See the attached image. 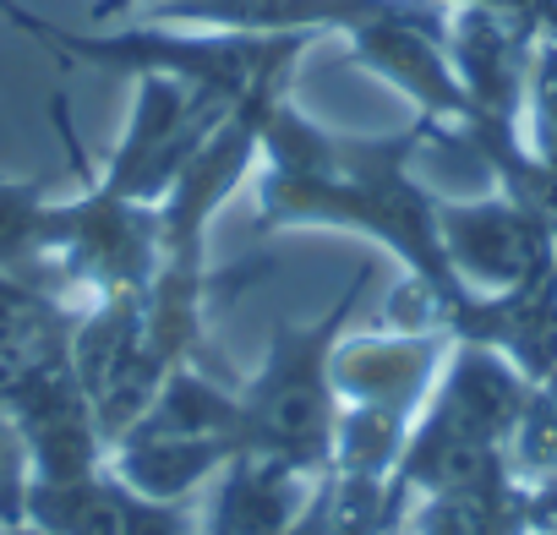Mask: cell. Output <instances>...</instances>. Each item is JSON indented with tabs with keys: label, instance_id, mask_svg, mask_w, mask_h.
I'll return each instance as SVG.
<instances>
[{
	"label": "cell",
	"instance_id": "obj_1",
	"mask_svg": "<svg viewBox=\"0 0 557 535\" xmlns=\"http://www.w3.org/2000/svg\"><path fill=\"white\" fill-rule=\"evenodd\" d=\"M432 121H416L399 137H345L329 132L278 99L262 121L257 142V224L285 229V224H334L361 229L377 246H388L437 328L454 323V312L475 296L443 251L437 229V197L410 175L421 137Z\"/></svg>",
	"mask_w": 557,
	"mask_h": 535
},
{
	"label": "cell",
	"instance_id": "obj_2",
	"mask_svg": "<svg viewBox=\"0 0 557 535\" xmlns=\"http://www.w3.org/2000/svg\"><path fill=\"white\" fill-rule=\"evenodd\" d=\"M12 28L39 39L45 50H61V61L77 66H104V72H137V77H175L224 110L235 104H273L285 99L290 72L301 66L312 34H213V28H186L175 34L170 23L148 28H61L34 17L17 0H0Z\"/></svg>",
	"mask_w": 557,
	"mask_h": 535
},
{
	"label": "cell",
	"instance_id": "obj_3",
	"mask_svg": "<svg viewBox=\"0 0 557 535\" xmlns=\"http://www.w3.org/2000/svg\"><path fill=\"white\" fill-rule=\"evenodd\" d=\"M367 290V268L318 323H278L262 372L235 388L240 399V453L278 459L312 481L334 470L339 394H334V345Z\"/></svg>",
	"mask_w": 557,
	"mask_h": 535
},
{
	"label": "cell",
	"instance_id": "obj_4",
	"mask_svg": "<svg viewBox=\"0 0 557 535\" xmlns=\"http://www.w3.org/2000/svg\"><path fill=\"white\" fill-rule=\"evenodd\" d=\"M437 229L454 274L475 296H497L541 274V224L530 208L513 202H454L437 197Z\"/></svg>",
	"mask_w": 557,
	"mask_h": 535
},
{
	"label": "cell",
	"instance_id": "obj_5",
	"mask_svg": "<svg viewBox=\"0 0 557 535\" xmlns=\"http://www.w3.org/2000/svg\"><path fill=\"white\" fill-rule=\"evenodd\" d=\"M416 535H524V508L508 470L465 492H432L416 508Z\"/></svg>",
	"mask_w": 557,
	"mask_h": 535
},
{
	"label": "cell",
	"instance_id": "obj_6",
	"mask_svg": "<svg viewBox=\"0 0 557 535\" xmlns=\"http://www.w3.org/2000/svg\"><path fill=\"white\" fill-rule=\"evenodd\" d=\"M50 191L45 181H0V274H45L50 251Z\"/></svg>",
	"mask_w": 557,
	"mask_h": 535
},
{
	"label": "cell",
	"instance_id": "obj_7",
	"mask_svg": "<svg viewBox=\"0 0 557 535\" xmlns=\"http://www.w3.org/2000/svg\"><path fill=\"white\" fill-rule=\"evenodd\" d=\"M121 535H197V519H191V502H159V497H143V492L126 486V524H121Z\"/></svg>",
	"mask_w": 557,
	"mask_h": 535
},
{
	"label": "cell",
	"instance_id": "obj_8",
	"mask_svg": "<svg viewBox=\"0 0 557 535\" xmlns=\"http://www.w3.org/2000/svg\"><path fill=\"white\" fill-rule=\"evenodd\" d=\"M0 535H45V530H34V524H7Z\"/></svg>",
	"mask_w": 557,
	"mask_h": 535
}]
</instances>
